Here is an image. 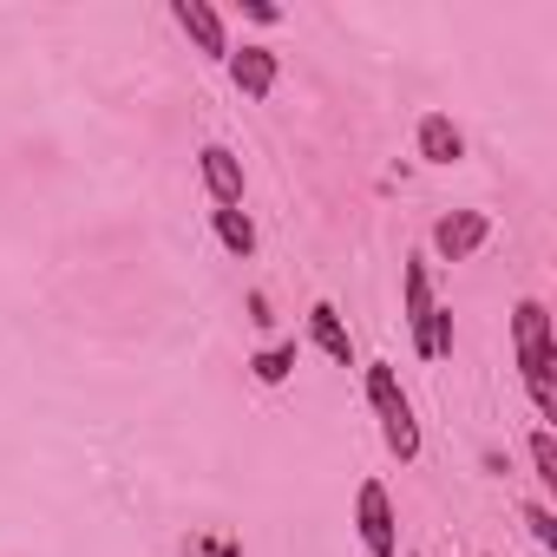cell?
I'll return each mask as SVG.
<instances>
[{
    "label": "cell",
    "mask_w": 557,
    "mask_h": 557,
    "mask_svg": "<svg viewBox=\"0 0 557 557\" xmlns=\"http://www.w3.org/2000/svg\"><path fill=\"white\" fill-rule=\"evenodd\" d=\"M511 355H518V374H524L537 420H557V335H550V309L537 296H524L511 309Z\"/></svg>",
    "instance_id": "cell-1"
},
{
    "label": "cell",
    "mask_w": 557,
    "mask_h": 557,
    "mask_svg": "<svg viewBox=\"0 0 557 557\" xmlns=\"http://www.w3.org/2000/svg\"><path fill=\"white\" fill-rule=\"evenodd\" d=\"M368 407H374V420H381L387 453H394L400 466H413V459H420V413H413V400H407L394 361H368Z\"/></svg>",
    "instance_id": "cell-2"
},
{
    "label": "cell",
    "mask_w": 557,
    "mask_h": 557,
    "mask_svg": "<svg viewBox=\"0 0 557 557\" xmlns=\"http://www.w3.org/2000/svg\"><path fill=\"white\" fill-rule=\"evenodd\" d=\"M355 531H361L368 557H400V518H394V498H387L381 479H361V492H355Z\"/></svg>",
    "instance_id": "cell-3"
},
{
    "label": "cell",
    "mask_w": 557,
    "mask_h": 557,
    "mask_svg": "<svg viewBox=\"0 0 557 557\" xmlns=\"http://www.w3.org/2000/svg\"><path fill=\"white\" fill-rule=\"evenodd\" d=\"M492 243V216L485 210H446L440 223H433V256L440 262H466V256H479Z\"/></svg>",
    "instance_id": "cell-4"
},
{
    "label": "cell",
    "mask_w": 557,
    "mask_h": 557,
    "mask_svg": "<svg viewBox=\"0 0 557 557\" xmlns=\"http://www.w3.org/2000/svg\"><path fill=\"white\" fill-rule=\"evenodd\" d=\"M230 86L243 92V99H269L275 92V79H283V60H275V47H262V40H249V47H230Z\"/></svg>",
    "instance_id": "cell-5"
},
{
    "label": "cell",
    "mask_w": 557,
    "mask_h": 557,
    "mask_svg": "<svg viewBox=\"0 0 557 557\" xmlns=\"http://www.w3.org/2000/svg\"><path fill=\"white\" fill-rule=\"evenodd\" d=\"M197 177L210 190V210H243V158L230 145H203L197 151Z\"/></svg>",
    "instance_id": "cell-6"
},
{
    "label": "cell",
    "mask_w": 557,
    "mask_h": 557,
    "mask_svg": "<svg viewBox=\"0 0 557 557\" xmlns=\"http://www.w3.org/2000/svg\"><path fill=\"white\" fill-rule=\"evenodd\" d=\"M171 21L197 40V53H210V60H230V27H223V14L210 8V0H171Z\"/></svg>",
    "instance_id": "cell-7"
},
{
    "label": "cell",
    "mask_w": 557,
    "mask_h": 557,
    "mask_svg": "<svg viewBox=\"0 0 557 557\" xmlns=\"http://www.w3.org/2000/svg\"><path fill=\"white\" fill-rule=\"evenodd\" d=\"M413 151H420L426 164H459V158H466V132H459L446 112H420V125H413Z\"/></svg>",
    "instance_id": "cell-8"
},
{
    "label": "cell",
    "mask_w": 557,
    "mask_h": 557,
    "mask_svg": "<svg viewBox=\"0 0 557 557\" xmlns=\"http://www.w3.org/2000/svg\"><path fill=\"white\" fill-rule=\"evenodd\" d=\"M400 309H407V335H420V329H426V315L440 309V302H433L426 256H407V269H400Z\"/></svg>",
    "instance_id": "cell-9"
},
{
    "label": "cell",
    "mask_w": 557,
    "mask_h": 557,
    "mask_svg": "<svg viewBox=\"0 0 557 557\" xmlns=\"http://www.w3.org/2000/svg\"><path fill=\"white\" fill-rule=\"evenodd\" d=\"M309 342H315L329 361H342V368L355 361V335H348V322H342L335 302H315V309H309Z\"/></svg>",
    "instance_id": "cell-10"
},
{
    "label": "cell",
    "mask_w": 557,
    "mask_h": 557,
    "mask_svg": "<svg viewBox=\"0 0 557 557\" xmlns=\"http://www.w3.org/2000/svg\"><path fill=\"white\" fill-rule=\"evenodd\" d=\"M210 230H216V243L243 262V256H256V223H249V210H210Z\"/></svg>",
    "instance_id": "cell-11"
},
{
    "label": "cell",
    "mask_w": 557,
    "mask_h": 557,
    "mask_svg": "<svg viewBox=\"0 0 557 557\" xmlns=\"http://www.w3.org/2000/svg\"><path fill=\"white\" fill-rule=\"evenodd\" d=\"M249 374H256L262 387H283V381L296 374V342H275V348H262V355H249Z\"/></svg>",
    "instance_id": "cell-12"
},
{
    "label": "cell",
    "mask_w": 557,
    "mask_h": 557,
    "mask_svg": "<svg viewBox=\"0 0 557 557\" xmlns=\"http://www.w3.org/2000/svg\"><path fill=\"white\" fill-rule=\"evenodd\" d=\"M413 355H420V361H446V355H453V309H433V315H426V329L413 335Z\"/></svg>",
    "instance_id": "cell-13"
},
{
    "label": "cell",
    "mask_w": 557,
    "mask_h": 557,
    "mask_svg": "<svg viewBox=\"0 0 557 557\" xmlns=\"http://www.w3.org/2000/svg\"><path fill=\"white\" fill-rule=\"evenodd\" d=\"M531 479H537L544 492H557V440H550V426L531 433Z\"/></svg>",
    "instance_id": "cell-14"
},
{
    "label": "cell",
    "mask_w": 557,
    "mask_h": 557,
    "mask_svg": "<svg viewBox=\"0 0 557 557\" xmlns=\"http://www.w3.org/2000/svg\"><path fill=\"white\" fill-rule=\"evenodd\" d=\"M524 524H531V537H537L544 550H557V518H550V505H524Z\"/></svg>",
    "instance_id": "cell-15"
},
{
    "label": "cell",
    "mask_w": 557,
    "mask_h": 557,
    "mask_svg": "<svg viewBox=\"0 0 557 557\" xmlns=\"http://www.w3.org/2000/svg\"><path fill=\"white\" fill-rule=\"evenodd\" d=\"M243 14H249V21H262V27L283 21V8H275V0H243Z\"/></svg>",
    "instance_id": "cell-16"
},
{
    "label": "cell",
    "mask_w": 557,
    "mask_h": 557,
    "mask_svg": "<svg viewBox=\"0 0 557 557\" xmlns=\"http://www.w3.org/2000/svg\"><path fill=\"white\" fill-rule=\"evenodd\" d=\"M210 557H243V544L236 537H210Z\"/></svg>",
    "instance_id": "cell-17"
},
{
    "label": "cell",
    "mask_w": 557,
    "mask_h": 557,
    "mask_svg": "<svg viewBox=\"0 0 557 557\" xmlns=\"http://www.w3.org/2000/svg\"><path fill=\"white\" fill-rule=\"evenodd\" d=\"M407 557H420V550H407Z\"/></svg>",
    "instance_id": "cell-18"
},
{
    "label": "cell",
    "mask_w": 557,
    "mask_h": 557,
    "mask_svg": "<svg viewBox=\"0 0 557 557\" xmlns=\"http://www.w3.org/2000/svg\"><path fill=\"white\" fill-rule=\"evenodd\" d=\"M485 557H492V550H485Z\"/></svg>",
    "instance_id": "cell-19"
}]
</instances>
